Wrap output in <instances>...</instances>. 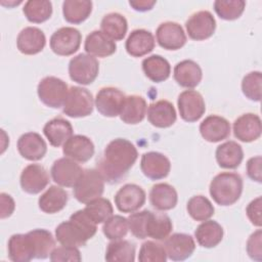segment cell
Returning <instances> with one entry per match:
<instances>
[{
	"label": "cell",
	"instance_id": "cell-47",
	"mask_svg": "<svg viewBox=\"0 0 262 262\" xmlns=\"http://www.w3.org/2000/svg\"><path fill=\"white\" fill-rule=\"evenodd\" d=\"M148 215V210L140 212H133L127 219L129 230L138 239L146 238L145 235V222Z\"/></svg>",
	"mask_w": 262,
	"mask_h": 262
},
{
	"label": "cell",
	"instance_id": "cell-34",
	"mask_svg": "<svg viewBox=\"0 0 262 262\" xmlns=\"http://www.w3.org/2000/svg\"><path fill=\"white\" fill-rule=\"evenodd\" d=\"M215 156L221 168L235 169L241 165L244 159V151L236 141L228 140L216 148Z\"/></svg>",
	"mask_w": 262,
	"mask_h": 262
},
{
	"label": "cell",
	"instance_id": "cell-14",
	"mask_svg": "<svg viewBox=\"0 0 262 262\" xmlns=\"http://www.w3.org/2000/svg\"><path fill=\"white\" fill-rule=\"evenodd\" d=\"M7 250L8 258L13 262H29L36 259V247L30 231L11 235Z\"/></svg>",
	"mask_w": 262,
	"mask_h": 262
},
{
	"label": "cell",
	"instance_id": "cell-50",
	"mask_svg": "<svg viewBox=\"0 0 262 262\" xmlns=\"http://www.w3.org/2000/svg\"><path fill=\"white\" fill-rule=\"evenodd\" d=\"M247 216L251 223L255 226L260 227L262 225L261 220V196H258L251 201L246 209Z\"/></svg>",
	"mask_w": 262,
	"mask_h": 262
},
{
	"label": "cell",
	"instance_id": "cell-40",
	"mask_svg": "<svg viewBox=\"0 0 262 262\" xmlns=\"http://www.w3.org/2000/svg\"><path fill=\"white\" fill-rule=\"evenodd\" d=\"M186 210L189 216L195 221H205L214 215V206L204 195H193L186 205Z\"/></svg>",
	"mask_w": 262,
	"mask_h": 262
},
{
	"label": "cell",
	"instance_id": "cell-45",
	"mask_svg": "<svg viewBox=\"0 0 262 262\" xmlns=\"http://www.w3.org/2000/svg\"><path fill=\"white\" fill-rule=\"evenodd\" d=\"M167 258L164 245L154 241L144 242L138 254V260L140 262H165Z\"/></svg>",
	"mask_w": 262,
	"mask_h": 262
},
{
	"label": "cell",
	"instance_id": "cell-6",
	"mask_svg": "<svg viewBox=\"0 0 262 262\" xmlns=\"http://www.w3.org/2000/svg\"><path fill=\"white\" fill-rule=\"evenodd\" d=\"M99 72V62L96 57L88 53H80L69 62V75L72 81L89 85L94 82Z\"/></svg>",
	"mask_w": 262,
	"mask_h": 262
},
{
	"label": "cell",
	"instance_id": "cell-10",
	"mask_svg": "<svg viewBox=\"0 0 262 262\" xmlns=\"http://www.w3.org/2000/svg\"><path fill=\"white\" fill-rule=\"evenodd\" d=\"M126 95L118 88L103 87L95 97L94 104L100 115L107 118L120 116Z\"/></svg>",
	"mask_w": 262,
	"mask_h": 262
},
{
	"label": "cell",
	"instance_id": "cell-44",
	"mask_svg": "<svg viewBox=\"0 0 262 262\" xmlns=\"http://www.w3.org/2000/svg\"><path fill=\"white\" fill-rule=\"evenodd\" d=\"M128 219L121 215H112L102 226V232L111 241L121 239L128 233Z\"/></svg>",
	"mask_w": 262,
	"mask_h": 262
},
{
	"label": "cell",
	"instance_id": "cell-29",
	"mask_svg": "<svg viewBox=\"0 0 262 262\" xmlns=\"http://www.w3.org/2000/svg\"><path fill=\"white\" fill-rule=\"evenodd\" d=\"M176 189L168 183H157L149 191L150 205L159 211H169L177 205Z\"/></svg>",
	"mask_w": 262,
	"mask_h": 262
},
{
	"label": "cell",
	"instance_id": "cell-49",
	"mask_svg": "<svg viewBox=\"0 0 262 262\" xmlns=\"http://www.w3.org/2000/svg\"><path fill=\"white\" fill-rule=\"evenodd\" d=\"M247 253L252 260H262V230L257 229L247 241Z\"/></svg>",
	"mask_w": 262,
	"mask_h": 262
},
{
	"label": "cell",
	"instance_id": "cell-2",
	"mask_svg": "<svg viewBox=\"0 0 262 262\" xmlns=\"http://www.w3.org/2000/svg\"><path fill=\"white\" fill-rule=\"evenodd\" d=\"M97 224L83 210L73 213L68 221L61 222L55 228L56 241L62 246L82 247L97 231Z\"/></svg>",
	"mask_w": 262,
	"mask_h": 262
},
{
	"label": "cell",
	"instance_id": "cell-1",
	"mask_svg": "<svg viewBox=\"0 0 262 262\" xmlns=\"http://www.w3.org/2000/svg\"><path fill=\"white\" fill-rule=\"evenodd\" d=\"M138 158L135 145L125 138L112 140L97 162V170L104 181L114 184L120 182L133 167Z\"/></svg>",
	"mask_w": 262,
	"mask_h": 262
},
{
	"label": "cell",
	"instance_id": "cell-23",
	"mask_svg": "<svg viewBox=\"0 0 262 262\" xmlns=\"http://www.w3.org/2000/svg\"><path fill=\"white\" fill-rule=\"evenodd\" d=\"M19 155L29 161L41 160L47 151V144L39 133L27 132L17 140Z\"/></svg>",
	"mask_w": 262,
	"mask_h": 262
},
{
	"label": "cell",
	"instance_id": "cell-30",
	"mask_svg": "<svg viewBox=\"0 0 262 262\" xmlns=\"http://www.w3.org/2000/svg\"><path fill=\"white\" fill-rule=\"evenodd\" d=\"M173 224L170 217L165 213L148 211L145 222V235L156 241H165L171 233Z\"/></svg>",
	"mask_w": 262,
	"mask_h": 262
},
{
	"label": "cell",
	"instance_id": "cell-32",
	"mask_svg": "<svg viewBox=\"0 0 262 262\" xmlns=\"http://www.w3.org/2000/svg\"><path fill=\"white\" fill-rule=\"evenodd\" d=\"M147 112L145 99L140 95H128L125 98L120 119L130 125H135L143 121Z\"/></svg>",
	"mask_w": 262,
	"mask_h": 262
},
{
	"label": "cell",
	"instance_id": "cell-15",
	"mask_svg": "<svg viewBox=\"0 0 262 262\" xmlns=\"http://www.w3.org/2000/svg\"><path fill=\"white\" fill-rule=\"evenodd\" d=\"M140 169L150 180H160L168 176L171 170L170 160L159 151L144 152L140 160Z\"/></svg>",
	"mask_w": 262,
	"mask_h": 262
},
{
	"label": "cell",
	"instance_id": "cell-12",
	"mask_svg": "<svg viewBox=\"0 0 262 262\" xmlns=\"http://www.w3.org/2000/svg\"><path fill=\"white\" fill-rule=\"evenodd\" d=\"M144 189L134 183L123 185L115 194V204L120 212L133 213L139 210L145 203Z\"/></svg>",
	"mask_w": 262,
	"mask_h": 262
},
{
	"label": "cell",
	"instance_id": "cell-46",
	"mask_svg": "<svg viewBox=\"0 0 262 262\" xmlns=\"http://www.w3.org/2000/svg\"><path fill=\"white\" fill-rule=\"evenodd\" d=\"M261 83H262L261 72L254 71L247 74L242 81V91L244 95L252 101H260Z\"/></svg>",
	"mask_w": 262,
	"mask_h": 262
},
{
	"label": "cell",
	"instance_id": "cell-52",
	"mask_svg": "<svg viewBox=\"0 0 262 262\" xmlns=\"http://www.w3.org/2000/svg\"><path fill=\"white\" fill-rule=\"evenodd\" d=\"M0 217L1 219H5L9 216H11V214L13 213L14 209H15V203L13 201V199L11 198V195L5 193V192H1L0 193Z\"/></svg>",
	"mask_w": 262,
	"mask_h": 262
},
{
	"label": "cell",
	"instance_id": "cell-53",
	"mask_svg": "<svg viewBox=\"0 0 262 262\" xmlns=\"http://www.w3.org/2000/svg\"><path fill=\"white\" fill-rule=\"evenodd\" d=\"M156 4V1H149V0H135V1H129V5L136 11H147L150 10L154 5Z\"/></svg>",
	"mask_w": 262,
	"mask_h": 262
},
{
	"label": "cell",
	"instance_id": "cell-25",
	"mask_svg": "<svg viewBox=\"0 0 262 262\" xmlns=\"http://www.w3.org/2000/svg\"><path fill=\"white\" fill-rule=\"evenodd\" d=\"M176 118L174 105L166 99L152 102L147 108V120L157 128L171 127L176 122Z\"/></svg>",
	"mask_w": 262,
	"mask_h": 262
},
{
	"label": "cell",
	"instance_id": "cell-3",
	"mask_svg": "<svg viewBox=\"0 0 262 262\" xmlns=\"http://www.w3.org/2000/svg\"><path fill=\"white\" fill-rule=\"evenodd\" d=\"M210 195L220 206H231L236 203L243 192V178L234 172L217 174L209 187Z\"/></svg>",
	"mask_w": 262,
	"mask_h": 262
},
{
	"label": "cell",
	"instance_id": "cell-18",
	"mask_svg": "<svg viewBox=\"0 0 262 262\" xmlns=\"http://www.w3.org/2000/svg\"><path fill=\"white\" fill-rule=\"evenodd\" d=\"M19 182L25 192L37 194L48 185L49 175L42 165L30 164L21 171Z\"/></svg>",
	"mask_w": 262,
	"mask_h": 262
},
{
	"label": "cell",
	"instance_id": "cell-11",
	"mask_svg": "<svg viewBox=\"0 0 262 262\" xmlns=\"http://www.w3.org/2000/svg\"><path fill=\"white\" fill-rule=\"evenodd\" d=\"M186 32L190 39L203 41L210 38L216 30V20L208 10L192 13L185 23Z\"/></svg>",
	"mask_w": 262,
	"mask_h": 262
},
{
	"label": "cell",
	"instance_id": "cell-5",
	"mask_svg": "<svg viewBox=\"0 0 262 262\" xmlns=\"http://www.w3.org/2000/svg\"><path fill=\"white\" fill-rule=\"evenodd\" d=\"M94 107L93 96L88 89L72 86L62 105V112L71 118H84L92 114Z\"/></svg>",
	"mask_w": 262,
	"mask_h": 262
},
{
	"label": "cell",
	"instance_id": "cell-42",
	"mask_svg": "<svg viewBox=\"0 0 262 262\" xmlns=\"http://www.w3.org/2000/svg\"><path fill=\"white\" fill-rule=\"evenodd\" d=\"M36 247V259H46L50 256L55 246V241L50 231L46 229H33L30 231Z\"/></svg>",
	"mask_w": 262,
	"mask_h": 262
},
{
	"label": "cell",
	"instance_id": "cell-41",
	"mask_svg": "<svg viewBox=\"0 0 262 262\" xmlns=\"http://www.w3.org/2000/svg\"><path fill=\"white\" fill-rule=\"evenodd\" d=\"M84 211L96 224L104 223L114 213L112 203L100 196L87 203Z\"/></svg>",
	"mask_w": 262,
	"mask_h": 262
},
{
	"label": "cell",
	"instance_id": "cell-19",
	"mask_svg": "<svg viewBox=\"0 0 262 262\" xmlns=\"http://www.w3.org/2000/svg\"><path fill=\"white\" fill-rule=\"evenodd\" d=\"M233 134L243 142H252L261 136L262 125L258 115L247 113L233 122Z\"/></svg>",
	"mask_w": 262,
	"mask_h": 262
},
{
	"label": "cell",
	"instance_id": "cell-31",
	"mask_svg": "<svg viewBox=\"0 0 262 262\" xmlns=\"http://www.w3.org/2000/svg\"><path fill=\"white\" fill-rule=\"evenodd\" d=\"M223 234L222 226L217 221L210 219L203 221L194 231V237L198 244L207 249L218 246L223 238Z\"/></svg>",
	"mask_w": 262,
	"mask_h": 262
},
{
	"label": "cell",
	"instance_id": "cell-38",
	"mask_svg": "<svg viewBox=\"0 0 262 262\" xmlns=\"http://www.w3.org/2000/svg\"><path fill=\"white\" fill-rule=\"evenodd\" d=\"M104 259L110 262H133L135 260V247L126 239L112 241L106 247Z\"/></svg>",
	"mask_w": 262,
	"mask_h": 262
},
{
	"label": "cell",
	"instance_id": "cell-26",
	"mask_svg": "<svg viewBox=\"0 0 262 262\" xmlns=\"http://www.w3.org/2000/svg\"><path fill=\"white\" fill-rule=\"evenodd\" d=\"M173 77L178 85L190 89L200 84L203 78V72L199 63L191 59H184L174 67Z\"/></svg>",
	"mask_w": 262,
	"mask_h": 262
},
{
	"label": "cell",
	"instance_id": "cell-16",
	"mask_svg": "<svg viewBox=\"0 0 262 262\" xmlns=\"http://www.w3.org/2000/svg\"><path fill=\"white\" fill-rule=\"evenodd\" d=\"M164 247L167 257L172 261H183L188 259L195 250V243L187 233H173L165 239Z\"/></svg>",
	"mask_w": 262,
	"mask_h": 262
},
{
	"label": "cell",
	"instance_id": "cell-35",
	"mask_svg": "<svg viewBox=\"0 0 262 262\" xmlns=\"http://www.w3.org/2000/svg\"><path fill=\"white\" fill-rule=\"evenodd\" d=\"M142 71L144 75L155 83L166 81L171 74V66L169 61L158 54L145 57L142 60Z\"/></svg>",
	"mask_w": 262,
	"mask_h": 262
},
{
	"label": "cell",
	"instance_id": "cell-13",
	"mask_svg": "<svg viewBox=\"0 0 262 262\" xmlns=\"http://www.w3.org/2000/svg\"><path fill=\"white\" fill-rule=\"evenodd\" d=\"M83 171L82 167L76 161L68 157L54 161L50 169L53 181L63 187H74Z\"/></svg>",
	"mask_w": 262,
	"mask_h": 262
},
{
	"label": "cell",
	"instance_id": "cell-17",
	"mask_svg": "<svg viewBox=\"0 0 262 262\" xmlns=\"http://www.w3.org/2000/svg\"><path fill=\"white\" fill-rule=\"evenodd\" d=\"M159 45L166 50H178L186 43L183 28L175 21L162 23L156 32Z\"/></svg>",
	"mask_w": 262,
	"mask_h": 262
},
{
	"label": "cell",
	"instance_id": "cell-24",
	"mask_svg": "<svg viewBox=\"0 0 262 262\" xmlns=\"http://www.w3.org/2000/svg\"><path fill=\"white\" fill-rule=\"evenodd\" d=\"M154 35L144 29L133 30L125 43L126 51L133 57H141L151 52L155 48Z\"/></svg>",
	"mask_w": 262,
	"mask_h": 262
},
{
	"label": "cell",
	"instance_id": "cell-48",
	"mask_svg": "<svg viewBox=\"0 0 262 262\" xmlns=\"http://www.w3.org/2000/svg\"><path fill=\"white\" fill-rule=\"evenodd\" d=\"M50 260L53 262H66V261H71V262H79L82 260L80 251L76 247H71V246H62L54 248L49 256Z\"/></svg>",
	"mask_w": 262,
	"mask_h": 262
},
{
	"label": "cell",
	"instance_id": "cell-27",
	"mask_svg": "<svg viewBox=\"0 0 262 262\" xmlns=\"http://www.w3.org/2000/svg\"><path fill=\"white\" fill-rule=\"evenodd\" d=\"M85 51L94 57H107L114 54L117 50V45L114 40L107 37L101 31L95 30L87 35L85 44Z\"/></svg>",
	"mask_w": 262,
	"mask_h": 262
},
{
	"label": "cell",
	"instance_id": "cell-28",
	"mask_svg": "<svg viewBox=\"0 0 262 262\" xmlns=\"http://www.w3.org/2000/svg\"><path fill=\"white\" fill-rule=\"evenodd\" d=\"M43 133L52 146L59 147L73 136V126L68 120L57 117L44 125Z\"/></svg>",
	"mask_w": 262,
	"mask_h": 262
},
{
	"label": "cell",
	"instance_id": "cell-21",
	"mask_svg": "<svg viewBox=\"0 0 262 262\" xmlns=\"http://www.w3.org/2000/svg\"><path fill=\"white\" fill-rule=\"evenodd\" d=\"M229 122L220 116L211 115L203 120L200 125V133L208 142H219L230 135Z\"/></svg>",
	"mask_w": 262,
	"mask_h": 262
},
{
	"label": "cell",
	"instance_id": "cell-33",
	"mask_svg": "<svg viewBox=\"0 0 262 262\" xmlns=\"http://www.w3.org/2000/svg\"><path fill=\"white\" fill-rule=\"evenodd\" d=\"M69 194L60 186L51 185L38 200L39 208L46 214H54L61 211L68 204Z\"/></svg>",
	"mask_w": 262,
	"mask_h": 262
},
{
	"label": "cell",
	"instance_id": "cell-8",
	"mask_svg": "<svg viewBox=\"0 0 262 262\" xmlns=\"http://www.w3.org/2000/svg\"><path fill=\"white\" fill-rule=\"evenodd\" d=\"M82 35L73 27H62L56 30L50 37L51 50L60 56H70L78 51L81 45Z\"/></svg>",
	"mask_w": 262,
	"mask_h": 262
},
{
	"label": "cell",
	"instance_id": "cell-51",
	"mask_svg": "<svg viewBox=\"0 0 262 262\" xmlns=\"http://www.w3.org/2000/svg\"><path fill=\"white\" fill-rule=\"evenodd\" d=\"M261 163H262L261 156L253 157L249 159L247 162V174L249 178H251L253 181H256L258 183H261L262 181Z\"/></svg>",
	"mask_w": 262,
	"mask_h": 262
},
{
	"label": "cell",
	"instance_id": "cell-9",
	"mask_svg": "<svg viewBox=\"0 0 262 262\" xmlns=\"http://www.w3.org/2000/svg\"><path fill=\"white\" fill-rule=\"evenodd\" d=\"M181 119L188 123L199 121L206 112V104L202 94L195 90H184L177 99Z\"/></svg>",
	"mask_w": 262,
	"mask_h": 262
},
{
	"label": "cell",
	"instance_id": "cell-39",
	"mask_svg": "<svg viewBox=\"0 0 262 262\" xmlns=\"http://www.w3.org/2000/svg\"><path fill=\"white\" fill-rule=\"evenodd\" d=\"M23 12L29 21L41 24L50 18L52 3L47 0H29L25 3Z\"/></svg>",
	"mask_w": 262,
	"mask_h": 262
},
{
	"label": "cell",
	"instance_id": "cell-20",
	"mask_svg": "<svg viewBox=\"0 0 262 262\" xmlns=\"http://www.w3.org/2000/svg\"><path fill=\"white\" fill-rule=\"evenodd\" d=\"M94 150L92 140L81 134L73 135L62 146V152L66 157L80 163L88 162L93 157Z\"/></svg>",
	"mask_w": 262,
	"mask_h": 262
},
{
	"label": "cell",
	"instance_id": "cell-22",
	"mask_svg": "<svg viewBox=\"0 0 262 262\" xmlns=\"http://www.w3.org/2000/svg\"><path fill=\"white\" fill-rule=\"evenodd\" d=\"M46 44V37L42 30L36 27H26L17 38L16 46L19 52L26 55H34L41 52Z\"/></svg>",
	"mask_w": 262,
	"mask_h": 262
},
{
	"label": "cell",
	"instance_id": "cell-43",
	"mask_svg": "<svg viewBox=\"0 0 262 262\" xmlns=\"http://www.w3.org/2000/svg\"><path fill=\"white\" fill-rule=\"evenodd\" d=\"M246 7L243 0H216L214 2V10L218 16L225 20H233L238 18Z\"/></svg>",
	"mask_w": 262,
	"mask_h": 262
},
{
	"label": "cell",
	"instance_id": "cell-37",
	"mask_svg": "<svg viewBox=\"0 0 262 262\" xmlns=\"http://www.w3.org/2000/svg\"><path fill=\"white\" fill-rule=\"evenodd\" d=\"M101 32L114 41L122 40L128 30L126 17L118 12H110L105 14L100 23Z\"/></svg>",
	"mask_w": 262,
	"mask_h": 262
},
{
	"label": "cell",
	"instance_id": "cell-4",
	"mask_svg": "<svg viewBox=\"0 0 262 262\" xmlns=\"http://www.w3.org/2000/svg\"><path fill=\"white\" fill-rule=\"evenodd\" d=\"M104 190V179L97 169H86L74 186L75 199L87 204L101 196Z\"/></svg>",
	"mask_w": 262,
	"mask_h": 262
},
{
	"label": "cell",
	"instance_id": "cell-7",
	"mask_svg": "<svg viewBox=\"0 0 262 262\" xmlns=\"http://www.w3.org/2000/svg\"><path fill=\"white\" fill-rule=\"evenodd\" d=\"M68 92V84L54 76L43 78L37 87L39 99L52 108H59L63 105Z\"/></svg>",
	"mask_w": 262,
	"mask_h": 262
},
{
	"label": "cell",
	"instance_id": "cell-36",
	"mask_svg": "<svg viewBox=\"0 0 262 262\" xmlns=\"http://www.w3.org/2000/svg\"><path fill=\"white\" fill-rule=\"evenodd\" d=\"M92 11V2L89 0H66L62 3L64 19L74 25L86 20Z\"/></svg>",
	"mask_w": 262,
	"mask_h": 262
}]
</instances>
